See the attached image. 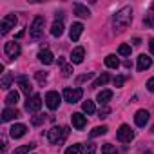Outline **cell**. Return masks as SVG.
<instances>
[{
    "label": "cell",
    "mask_w": 154,
    "mask_h": 154,
    "mask_svg": "<svg viewBox=\"0 0 154 154\" xmlns=\"http://www.w3.org/2000/svg\"><path fill=\"white\" fill-rule=\"evenodd\" d=\"M131 22H132V9H131V8H122V9L116 11L114 17H112V26H114L116 31L127 29V27L131 26Z\"/></svg>",
    "instance_id": "cell-1"
},
{
    "label": "cell",
    "mask_w": 154,
    "mask_h": 154,
    "mask_svg": "<svg viewBox=\"0 0 154 154\" xmlns=\"http://www.w3.org/2000/svg\"><path fill=\"white\" fill-rule=\"evenodd\" d=\"M67 134H69V127H53V129L47 131V140L51 143L60 145V143H63V140L67 138Z\"/></svg>",
    "instance_id": "cell-2"
},
{
    "label": "cell",
    "mask_w": 154,
    "mask_h": 154,
    "mask_svg": "<svg viewBox=\"0 0 154 154\" xmlns=\"http://www.w3.org/2000/svg\"><path fill=\"white\" fill-rule=\"evenodd\" d=\"M62 96H63V100L65 102H69V103H76V102H80L82 100V96H84V91L80 89V87H65L63 89V93H62Z\"/></svg>",
    "instance_id": "cell-3"
},
{
    "label": "cell",
    "mask_w": 154,
    "mask_h": 154,
    "mask_svg": "<svg viewBox=\"0 0 154 154\" xmlns=\"http://www.w3.org/2000/svg\"><path fill=\"white\" fill-rule=\"evenodd\" d=\"M44 24H45V18H44V17H36V18L33 20V24H31V27H29V36H31L33 40H38V38L42 36V33H44Z\"/></svg>",
    "instance_id": "cell-4"
},
{
    "label": "cell",
    "mask_w": 154,
    "mask_h": 154,
    "mask_svg": "<svg viewBox=\"0 0 154 154\" xmlns=\"http://www.w3.org/2000/svg\"><path fill=\"white\" fill-rule=\"evenodd\" d=\"M116 136H118V140H120L122 143H131L132 138H134V132H132V129H131L129 125H122V127L118 129Z\"/></svg>",
    "instance_id": "cell-5"
},
{
    "label": "cell",
    "mask_w": 154,
    "mask_h": 154,
    "mask_svg": "<svg viewBox=\"0 0 154 154\" xmlns=\"http://www.w3.org/2000/svg\"><path fill=\"white\" fill-rule=\"evenodd\" d=\"M15 24H17V17H15V15H6V17L2 18V22H0V33H2V35H8L9 29L15 27Z\"/></svg>",
    "instance_id": "cell-6"
},
{
    "label": "cell",
    "mask_w": 154,
    "mask_h": 154,
    "mask_svg": "<svg viewBox=\"0 0 154 154\" xmlns=\"http://www.w3.org/2000/svg\"><path fill=\"white\" fill-rule=\"evenodd\" d=\"M60 100H62V96H60L56 91H49V93L45 94V105H47L51 111L58 109V105H60Z\"/></svg>",
    "instance_id": "cell-7"
},
{
    "label": "cell",
    "mask_w": 154,
    "mask_h": 154,
    "mask_svg": "<svg viewBox=\"0 0 154 154\" xmlns=\"http://www.w3.org/2000/svg\"><path fill=\"white\" fill-rule=\"evenodd\" d=\"M40 107H42V96H40V94H33L31 98H27L26 109H27L29 112H36V111H40Z\"/></svg>",
    "instance_id": "cell-8"
},
{
    "label": "cell",
    "mask_w": 154,
    "mask_h": 154,
    "mask_svg": "<svg viewBox=\"0 0 154 154\" xmlns=\"http://www.w3.org/2000/svg\"><path fill=\"white\" fill-rule=\"evenodd\" d=\"M71 122H72V127L78 129V131H82V129L87 125V118H85L84 114H80V112H74V114L71 116Z\"/></svg>",
    "instance_id": "cell-9"
},
{
    "label": "cell",
    "mask_w": 154,
    "mask_h": 154,
    "mask_svg": "<svg viewBox=\"0 0 154 154\" xmlns=\"http://www.w3.org/2000/svg\"><path fill=\"white\" fill-rule=\"evenodd\" d=\"M4 51H6V54H8L9 58H17V56L20 54V45H18L17 42H8V44L4 45Z\"/></svg>",
    "instance_id": "cell-10"
},
{
    "label": "cell",
    "mask_w": 154,
    "mask_h": 154,
    "mask_svg": "<svg viewBox=\"0 0 154 154\" xmlns=\"http://www.w3.org/2000/svg\"><path fill=\"white\" fill-rule=\"evenodd\" d=\"M149 111H145V109H140L136 114H134V123L138 125V127H145V123L149 122Z\"/></svg>",
    "instance_id": "cell-11"
},
{
    "label": "cell",
    "mask_w": 154,
    "mask_h": 154,
    "mask_svg": "<svg viewBox=\"0 0 154 154\" xmlns=\"http://www.w3.org/2000/svg\"><path fill=\"white\" fill-rule=\"evenodd\" d=\"M26 132H27V127H26L24 123H17V125H13V127L9 129V136H11V138H15V140L22 138Z\"/></svg>",
    "instance_id": "cell-12"
},
{
    "label": "cell",
    "mask_w": 154,
    "mask_h": 154,
    "mask_svg": "<svg viewBox=\"0 0 154 154\" xmlns=\"http://www.w3.org/2000/svg\"><path fill=\"white\" fill-rule=\"evenodd\" d=\"M85 56V49L84 47H74L71 53V63H82Z\"/></svg>",
    "instance_id": "cell-13"
},
{
    "label": "cell",
    "mask_w": 154,
    "mask_h": 154,
    "mask_svg": "<svg viewBox=\"0 0 154 154\" xmlns=\"http://www.w3.org/2000/svg\"><path fill=\"white\" fill-rule=\"evenodd\" d=\"M82 33H84V26H82L80 22H76V24H72V26H71L69 36H71V40H72V42H76V40L82 36Z\"/></svg>",
    "instance_id": "cell-14"
},
{
    "label": "cell",
    "mask_w": 154,
    "mask_h": 154,
    "mask_svg": "<svg viewBox=\"0 0 154 154\" xmlns=\"http://www.w3.org/2000/svg\"><path fill=\"white\" fill-rule=\"evenodd\" d=\"M38 60H40L44 65H51V63L54 62V56H53V53H51L49 49H42V51L38 53Z\"/></svg>",
    "instance_id": "cell-15"
},
{
    "label": "cell",
    "mask_w": 154,
    "mask_h": 154,
    "mask_svg": "<svg viewBox=\"0 0 154 154\" xmlns=\"http://www.w3.org/2000/svg\"><path fill=\"white\" fill-rule=\"evenodd\" d=\"M152 65V58H149L147 54H140L138 56V71H145Z\"/></svg>",
    "instance_id": "cell-16"
},
{
    "label": "cell",
    "mask_w": 154,
    "mask_h": 154,
    "mask_svg": "<svg viewBox=\"0 0 154 154\" xmlns=\"http://www.w3.org/2000/svg\"><path fill=\"white\" fill-rule=\"evenodd\" d=\"M17 82L20 84V89H22V93H24V94H27V98H29V94H31L33 87H31V84L27 82V78H26V76H18V78H17Z\"/></svg>",
    "instance_id": "cell-17"
},
{
    "label": "cell",
    "mask_w": 154,
    "mask_h": 154,
    "mask_svg": "<svg viewBox=\"0 0 154 154\" xmlns=\"http://www.w3.org/2000/svg\"><path fill=\"white\" fill-rule=\"evenodd\" d=\"M20 116V112L17 111V109H4L2 111V122H11V120H15V118H18Z\"/></svg>",
    "instance_id": "cell-18"
},
{
    "label": "cell",
    "mask_w": 154,
    "mask_h": 154,
    "mask_svg": "<svg viewBox=\"0 0 154 154\" xmlns=\"http://www.w3.org/2000/svg\"><path fill=\"white\" fill-rule=\"evenodd\" d=\"M72 9H74V15H76V17H80V18H87V17L91 15V13H89V9H87L85 6L78 4V2L72 6Z\"/></svg>",
    "instance_id": "cell-19"
},
{
    "label": "cell",
    "mask_w": 154,
    "mask_h": 154,
    "mask_svg": "<svg viewBox=\"0 0 154 154\" xmlns=\"http://www.w3.org/2000/svg\"><path fill=\"white\" fill-rule=\"evenodd\" d=\"M62 33H63V22L56 18L53 22V26H51V35L53 36H62Z\"/></svg>",
    "instance_id": "cell-20"
},
{
    "label": "cell",
    "mask_w": 154,
    "mask_h": 154,
    "mask_svg": "<svg viewBox=\"0 0 154 154\" xmlns=\"http://www.w3.org/2000/svg\"><path fill=\"white\" fill-rule=\"evenodd\" d=\"M105 65L111 67V69H116V67L120 65V60L116 58V54H107V56H105Z\"/></svg>",
    "instance_id": "cell-21"
},
{
    "label": "cell",
    "mask_w": 154,
    "mask_h": 154,
    "mask_svg": "<svg viewBox=\"0 0 154 154\" xmlns=\"http://www.w3.org/2000/svg\"><path fill=\"white\" fill-rule=\"evenodd\" d=\"M111 98H112V91H109V89L98 93V102H100V103H107Z\"/></svg>",
    "instance_id": "cell-22"
},
{
    "label": "cell",
    "mask_w": 154,
    "mask_h": 154,
    "mask_svg": "<svg viewBox=\"0 0 154 154\" xmlns=\"http://www.w3.org/2000/svg\"><path fill=\"white\" fill-rule=\"evenodd\" d=\"M11 82H13V74H11V72H4L0 87H2V89H9V87H11Z\"/></svg>",
    "instance_id": "cell-23"
},
{
    "label": "cell",
    "mask_w": 154,
    "mask_h": 154,
    "mask_svg": "<svg viewBox=\"0 0 154 154\" xmlns=\"http://www.w3.org/2000/svg\"><path fill=\"white\" fill-rule=\"evenodd\" d=\"M36 147V143H27V145H22V147H18V149H15V152L13 154H27L29 150H33Z\"/></svg>",
    "instance_id": "cell-24"
},
{
    "label": "cell",
    "mask_w": 154,
    "mask_h": 154,
    "mask_svg": "<svg viewBox=\"0 0 154 154\" xmlns=\"http://www.w3.org/2000/svg\"><path fill=\"white\" fill-rule=\"evenodd\" d=\"M17 102H18V93H17V91L8 93V96H6V103H8V105H17Z\"/></svg>",
    "instance_id": "cell-25"
},
{
    "label": "cell",
    "mask_w": 154,
    "mask_h": 154,
    "mask_svg": "<svg viewBox=\"0 0 154 154\" xmlns=\"http://www.w3.org/2000/svg\"><path fill=\"white\" fill-rule=\"evenodd\" d=\"M109 80H111V76H109L107 72H103L102 76H98V80H96V82L93 84V87H100V85H105V84H107Z\"/></svg>",
    "instance_id": "cell-26"
},
{
    "label": "cell",
    "mask_w": 154,
    "mask_h": 154,
    "mask_svg": "<svg viewBox=\"0 0 154 154\" xmlns=\"http://www.w3.org/2000/svg\"><path fill=\"white\" fill-rule=\"evenodd\" d=\"M82 109H84V112H87V114H93V112L96 111V107H94V103H93L91 100L84 102V103H82Z\"/></svg>",
    "instance_id": "cell-27"
},
{
    "label": "cell",
    "mask_w": 154,
    "mask_h": 154,
    "mask_svg": "<svg viewBox=\"0 0 154 154\" xmlns=\"http://www.w3.org/2000/svg\"><path fill=\"white\" fill-rule=\"evenodd\" d=\"M109 129L105 127V125H100V127H94L93 131H91V138H96V136H102V134H105Z\"/></svg>",
    "instance_id": "cell-28"
},
{
    "label": "cell",
    "mask_w": 154,
    "mask_h": 154,
    "mask_svg": "<svg viewBox=\"0 0 154 154\" xmlns=\"http://www.w3.org/2000/svg\"><path fill=\"white\" fill-rule=\"evenodd\" d=\"M102 154H118V150H116L114 145L105 143V145H102Z\"/></svg>",
    "instance_id": "cell-29"
},
{
    "label": "cell",
    "mask_w": 154,
    "mask_h": 154,
    "mask_svg": "<svg viewBox=\"0 0 154 154\" xmlns=\"http://www.w3.org/2000/svg\"><path fill=\"white\" fill-rule=\"evenodd\" d=\"M82 154H96V145L94 143H87L82 147Z\"/></svg>",
    "instance_id": "cell-30"
},
{
    "label": "cell",
    "mask_w": 154,
    "mask_h": 154,
    "mask_svg": "<svg viewBox=\"0 0 154 154\" xmlns=\"http://www.w3.org/2000/svg\"><path fill=\"white\" fill-rule=\"evenodd\" d=\"M78 152H82V145H80V143L71 145V147L65 149V154H78Z\"/></svg>",
    "instance_id": "cell-31"
},
{
    "label": "cell",
    "mask_w": 154,
    "mask_h": 154,
    "mask_svg": "<svg viewBox=\"0 0 154 154\" xmlns=\"http://www.w3.org/2000/svg\"><path fill=\"white\" fill-rule=\"evenodd\" d=\"M118 53H120L122 56H131V45L122 44V45H120V49H118Z\"/></svg>",
    "instance_id": "cell-32"
},
{
    "label": "cell",
    "mask_w": 154,
    "mask_h": 154,
    "mask_svg": "<svg viewBox=\"0 0 154 154\" xmlns=\"http://www.w3.org/2000/svg\"><path fill=\"white\" fill-rule=\"evenodd\" d=\"M31 122H33V125H40V123H44V122H45V114H36V116L31 118Z\"/></svg>",
    "instance_id": "cell-33"
},
{
    "label": "cell",
    "mask_w": 154,
    "mask_h": 154,
    "mask_svg": "<svg viewBox=\"0 0 154 154\" xmlns=\"http://www.w3.org/2000/svg\"><path fill=\"white\" fill-rule=\"evenodd\" d=\"M35 78H36L40 84H45V80H47V74H45V72H40V71H36V72H35Z\"/></svg>",
    "instance_id": "cell-34"
},
{
    "label": "cell",
    "mask_w": 154,
    "mask_h": 154,
    "mask_svg": "<svg viewBox=\"0 0 154 154\" xmlns=\"http://www.w3.org/2000/svg\"><path fill=\"white\" fill-rule=\"evenodd\" d=\"M71 72H72V63H71V65H63V67H62V74L65 76V78H69Z\"/></svg>",
    "instance_id": "cell-35"
},
{
    "label": "cell",
    "mask_w": 154,
    "mask_h": 154,
    "mask_svg": "<svg viewBox=\"0 0 154 154\" xmlns=\"http://www.w3.org/2000/svg\"><path fill=\"white\" fill-rule=\"evenodd\" d=\"M125 84V76H116V78H114V85L116 87H122Z\"/></svg>",
    "instance_id": "cell-36"
},
{
    "label": "cell",
    "mask_w": 154,
    "mask_h": 154,
    "mask_svg": "<svg viewBox=\"0 0 154 154\" xmlns=\"http://www.w3.org/2000/svg\"><path fill=\"white\" fill-rule=\"evenodd\" d=\"M109 112H111V109H109L107 105H103V107L100 109V112H98V114H100V118H105V116H107Z\"/></svg>",
    "instance_id": "cell-37"
},
{
    "label": "cell",
    "mask_w": 154,
    "mask_h": 154,
    "mask_svg": "<svg viewBox=\"0 0 154 154\" xmlns=\"http://www.w3.org/2000/svg\"><path fill=\"white\" fill-rule=\"evenodd\" d=\"M145 26H149V27L152 26V27H154V15H150V17L145 18Z\"/></svg>",
    "instance_id": "cell-38"
},
{
    "label": "cell",
    "mask_w": 154,
    "mask_h": 154,
    "mask_svg": "<svg viewBox=\"0 0 154 154\" xmlns=\"http://www.w3.org/2000/svg\"><path fill=\"white\" fill-rule=\"evenodd\" d=\"M147 89H149L150 93H154V76H152V78L147 82Z\"/></svg>",
    "instance_id": "cell-39"
},
{
    "label": "cell",
    "mask_w": 154,
    "mask_h": 154,
    "mask_svg": "<svg viewBox=\"0 0 154 154\" xmlns=\"http://www.w3.org/2000/svg\"><path fill=\"white\" fill-rule=\"evenodd\" d=\"M91 76H93V72H87V74H82V76H80V78H78V82H85V80H89V78H91Z\"/></svg>",
    "instance_id": "cell-40"
},
{
    "label": "cell",
    "mask_w": 154,
    "mask_h": 154,
    "mask_svg": "<svg viewBox=\"0 0 154 154\" xmlns=\"http://www.w3.org/2000/svg\"><path fill=\"white\" fill-rule=\"evenodd\" d=\"M149 47H150V53L154 54V38H150V42H149Z\"/></svg>",
    "instance_id": "cell-41"
},
{
    "label": "cell",
    "mask_w": 154,
    "mask_h": 154,
    "mask_svg": "<svg viewBox=\"0 0 154 154\" xmlns=\"http://www.w3.org/2000/svg\"><path fill=\"white\" fill-rule=\"evenodd\" d=\"M152 11H154V2H152Z\"/></svg>",
    "instance_id": "cell-42"
},
{
    "label": "cell",
    "mask_w": 154,
    "mask_h": 154,
    "mask_svg": "<svg viewBox=\"0 0 154 154\" xmlns=\"http://www.w3.org/2000/svg\"><path fill=\"white\" fill-rule=\"evenodd\" d=\"M152 134H154V127H152Z\"/></svg>",
    "instance_id": "cell-43"
}]
</instances>
